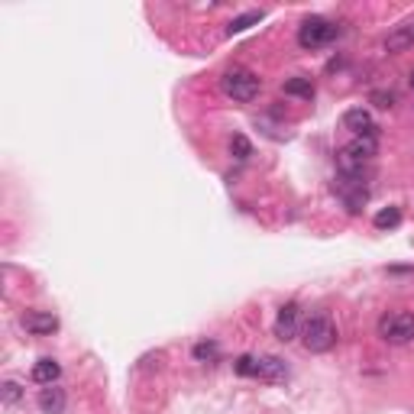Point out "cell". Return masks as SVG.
Instances as JSON below:
<instances>
[{
	"instance_id": "11",
	"label": "cell",
	"mask_w": 414,
	"mask_h": 414,
	"mask_svg": "<svg viewBox=\"0 0 414 414\" xmlns=\"http://www.w3.org/2000/svg\"><path fill=\"white\" fill-rule=\"evenodd\" d=\"M65 392L58 385H46L43 392H39V408H43V414H62L65 411Z\"/></svg>"
},
{
	"instance_id": "2",
	"label": "cell",
	"mask_w": 414,
	"mask_h": 414,
	"mask_svg": "<svg viewBox=\"0 0 414 414\" xmlns=\"http://www.w3.org/2000/svg\"><path fill=\"white\" fill-rule=\"evenodd\" d=\"M301 343L311 353H327L337 346V324L327 314H314L301 324Z\"/></svg>"
},
{
	"instance_id": "16",
	"label": "cell",
	"mask_w": 414,
	"mask_h": 414,
	"mask_svg": "<svg viewBox=\"0 0 414 414\" xmlns=\"http://www.w3.org/2000/svg\"><path fill=\"white\" fill-rule=\"evenodd\" d=\"M217 356H220V346L214 343V340H204V343L195 346V359H197V363H214Z\"/></svg>"
},
{
	"instance_id": "20",
	"label": "cell",
	"mask_w": 414,
	"mask_h": 414,
	"mask_svg": "<svg viewBox=\"0 0 414 414\" xmlns=\"http://www.w3.org/2000/svg\"><path fill=\"white\" fill-rule=\"evenodd\" d=\"M408 81H411V88H414V68H411V75H408Z\"/></svg>"
},
{
	"instance_id": "19",
	"label": "cell",
	"mask_w": 414,
	"mask_h": 414,
	"mask_svg": "<svg viewBox=\"0 0 414 414\" xmlns=\"http://www.w3.org/2000/svg\"><path fill=\"white\" fill-rule=\"evenodd\" d=\"M372 100H376V104H379V107H385V110H388V107H392L395 104V94L392 91H376V94H372Z\"/></svg>"
},
{
	"instance_id": "10",
	"label": "cell",
	"mask_w": 414,
	"mask_h": 414,
	"mask_svg": "<svg viewBox=\"0 0 414 414\" xmlns=\"http://www.w3.org/2000/svg\"><path fill=\"white\" fill-rule=\"evenodd\" d=\"M29 376H33V382H39V385H56L58 382V376H62V366L56 363V359H39V363L33 366V372H29Z\"/></svg>"
},
{
	"instance_id": "18",
	"label": "cell",
	"mask_w": 414,
	"mask_h": 414,
	"mask_svg": "<svg viewBox=\"0 0 414 414\" xmlns=\"http://www.w3.org/2000/svg\"><path fill=\"white\" fill-rule=\"evenodd\" d=\"M0 395H4V405H7V408H14L16 401H20L23 388L16 385V382H4V388H0Z\"/></svg>"
},
{
	"instance_id": "7",
	"label": "cell",
	"mask_w": 414,
	"mask_h": 414,
	"mask_svg": "<svg viewBox=\"0 0 414 414\" xmlns=\"http://www.w3.org/2000/svg\"><path fill=\"white\" fill-rule=\"evenodd\" d=\"M343 127L356 136H369V140L379 136V127H376V120H372V113L366 110V107H350V110L343 113Z\"/></svg>"
},
{
	"instance_id": "15",
	"label": "cell",
	"mask_w": 414,
	"mask_h": 414,
	"mask_svg": "<svg viewBox=\"0 0 414 414\" xmlns=\"http://www.w3.org/2000/svg\"><path fill=\"white\" fill-rule=\"evenodd\" d=\"M372 224L379 227V230H392V227L401 224V211H398V207H385V211L376 214V220H372Z\"/></svg>"
},
{
	"instance_id": "6",
	"label": "cell",
	"mask_w": 414,
	"mask_h": 414,
	"mask_svg": "<svg viewBox=\"0 0 414 414\" xmlns=\"http://www.w3.org/2000/svg\"><path fill=\"white\" fill-rule=\"evenodd\" d=\"M295 337H301V308L295 301H288V304H281L279 317H275V340L291 343Z\"/></svg>"
},
{
	"instance_id": "14",
	"label": "cell",
	"mask_w": 414,
	"mask_h": 414,
	"mask_svg": "<svg viewBox=\"0 0 414 414\" xmlns=\"http://www.w3.org/2000/svg\"><path fill=\"white\" fill-rule=\"evenodd\" d=\"M281 91L291 94V98H314V85H311V78H288L285 85H281Z\"/></svg>"
},
{
	"instance_id": "8",
	"label": "cell",
	"mask_w": 414,
	"mask_h": 414,
	"mask_svg": "<svg viewBox=\"0 0 414 414\" xmlns=\"http://www.w3.org/2000/svg\"><path fill=\"white\" fill-rule=\"evenodd\" d=\"M253 379L262 382H285L288 379V366L279 356H259L253 359Z\"/></svg>"
},
{
	"instance_id": "1",
	"label": "cell",
	"mask_w": 414,
	"mask_h": 414,
	"mask_svg": "<svg viewBox=\"0 0 414 414\" xmlns=\"http://www.w3.org/2000/svg\"><path fill=\"white\" fill-rule=\"evenodd\" d=\"M376 140L369 136H356L350 146H343L337 152V165H340V175H350V178H359L366 182V172L372 169V162H376Z\"/></svg>"
},
{
	"instance_id": "5",
	"label": "cell",
	"mask_w": 414,
	"mask_h": 414,
	"mask_svg": "<svg viewBox=\"0 0 414 414\" xmlns=\"http://www.w3.org/2000/svg\"><path fill=\"white\" fill-rule=\"evenodd\" d=\"M333 36H337V26L330 20H324V16H308V20L298 26V46H301V49H321V46H327Z\"/></svg>"
},
{
	"instance_id": "12",
	"label": "cell",
	"mask_w": 414,
	"mask_h": 414,
	"mask_svg": "<svg viewBox=\"0 0 414 414\" xmlns=\"http://www.w3.org/2000/svg\"><path fill=\"white\" fill-rule=\"evenodd\" d=\"M408 46H414V23L398 26L392 36H388V39H385V52H405Z\"/></svg>"
},
{
	"instance_id": "17",
	"label": "cell",
	"mask_w": 414,
	"mask_h": 414,
	"mask_svg": "<svg viewBox=\"0 0 414 414\" xmlns=\"http://www.w3.org/2000/svg\"><path fill=\"white\" fill-rule=\"evenodd\" d=\"M230 152H233V159H249V155H253V146H249V140H246V136H233L230 140Z\"/></svg>"
},
{
	"instance_id": "3",
	"label": "cell",
	"mask_w": 414,
	"mask_h": 414,
	"mask_svg": "<svg viewBox=\"0 0 414 414\" xmlns=\"http://www.w3.org/2000/svg\"><path fill=\"white\" fill-rule=\"evenodd\" d=\"M220 88H224L227 98L239 100V104H249V100L259 98L262 81L249 68H230V71H224V78H220Z\"/></svg>"
},
{
	"instance_id": "4",
	"label": "cell",
	"mask_w": 414,
	"mask_h": 414,
	"mask_svg": "<svg viewBox=\"0 0 414 414\" xmlns=\"http://www.w3.org/2000/svg\"><path fill=\"white\" fill-rule=\"evenodd\" d=\"M379 337L385 340V343H411L414 340V314H408V311H395V314H385L379 321Z\"/></svg>"
},
{
	"instance_id": "13",
	"label": "cell",
	"mask_w": 414,
	"mask_h": 414,
	"mask_svg": "<svg viewBox=\"0 0 414 414\" xmlns=\"http://www.w3.org/2000/svg\"><path fill=\"white\" fill-rule=\"evenodd\" d=\"M262 10H249V14H239V16H233L230 23H227V36H237V33H243V29H249V26H256V23L262 20Z\"/></svg>"
},
{
	"instance_id": "9",
	"label": "cell",
	"mask_w": 414,
	"mask_h": 414,
	"mask_svg": "<svg viewBox=\"0 0 414 414\" xmlns=\"http://www.w3.org/2000/svg\"><path fill=\"white\" fill-rule=\"evenodd\" d=\"M23 327L29 333H36V337H46V333L58 330V317L52 311H29V314H23Z\"/></svg>"
}]
</instances>
